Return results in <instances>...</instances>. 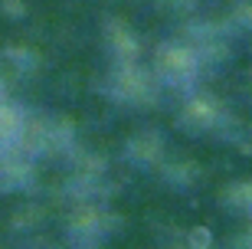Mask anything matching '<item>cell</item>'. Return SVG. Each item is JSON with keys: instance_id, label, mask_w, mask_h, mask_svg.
Wrapping results in <instances>:
<instances>
[]
</instances>
